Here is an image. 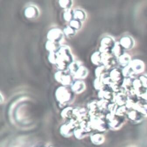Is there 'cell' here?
<instances>
[{
  "mask_svg": "<svg viewBox=\"0 0 147 147\" xmlns=\"http://www.w3.org/2000/svg\"><path fill=\"white\" fill-rule=\"evenodd\" d=\"M104 77L100 78H96L94 82V86L95 88L97 90H102L104 88L105 84L103 82V78Z\"/></svg>",
  "mask_w": 147,
  "mask_h": 147,
  "instance_id": "obj_20",
  "label": "cell"
},
{
  "mask_svg": "<svg viewBox=\"0 0 147 147\" xmlns=\"http://www.w3.org/2000/svg\"><path fill=\"white\" fill-rule=\"evenodd\" d=\"M76 122L74 120H71L67 124H63L60 129L61 134L65 137H69L71 136L74 132V128L76 126Z\"/></svg>",
  "mask_w": 147,
  "mask_h": 147,
  "instance_id": "obj_6",
  "label": "cell"
},
{
  "mask_svg": "<svg viewBox=\"0 0 147 147\" xmlns=\"http://www.w3.org/2000/svg\"><path fill=\"white\" fill-rule=\"evenodd\" d=\"M111 94L108 91H102V90L99 92L98 96L100 98H109L111 97Z\"/></svg>",
  "mask_w": 147,
  "mask_h": 147,
  "instance_id": "obj_31",
  "label": "cell"
},
{
  "mask_svg": "<svg viewBox=\"0 0 147 147\" xmlns=\"http://www.w3.org/2000/svg\"><path fill=\"white\" fill-rule=\"evenodd\" d=\"M107 69L103 65L100 66L96 68L95 70V75L96 78L105 76Z\"/></svg>",
  "mask_w": 147,
  "mask_h": 147,
  "instance_id": "obj_21",
  "label": "cell"
},
{
  "mask_svg": "<svg viewBox=\"0 0 147 147\" xmlns=\"http://www.w3.org/2000/svg\"><path fill=\"white\" fill-rule=\"evenodd\" d=\"M118 59L120 65L124 67L128 65L132 61L131 60V57L130 55L126 53H123L121 56L118 57Z\"/></svg>",
  "mask_w": 147,
  "mask_h": 147,
  "instance_id": "obj_15",
  "label": "cell"
},
{
  "mask_svg": "<svg viewBox=\"0 0 147 147\" xmlns=\"http://www.w3.org/2000/svg\"></svg>",
  "mask_w": 147,
  "mask_h": 147,
  "instance_id": "obj_35",
  "label": "cell"
},
{
  "mask_svg": "<svg viewBox=\"0 0 147 147\" xmlns=\"http://www.w3.org/2000/svg\"><path fill=\"white\" fill-rule=\"evenodd\" d=\"M122 72L123 76L126 78H131L134 75H135V74L134 73L129 65L124 67L122 71Z\"/></svg>",
  "mask_w": 147,
  "mask_h": 147,
  "instance_id": "obj_23",
  "label": "cell"
},
{
  "mask_svg": "<svg viewBox=\"0 0 147 147\" xmlns=\"http://www.w3.org/2000/svg\"><path fill=\"white\" fill-rule=\"evenodd\" d=\"M91 138L92 142L96 144H101L104 141V138L103 136L99 134L92 135Z\"/></svg>",
  "mask_w": 147,
  "mask_h": 147,
  "instance_id": "obj_22",
  "label": "cell"
},
{
  "mask_svg": "<svg viewBox=\"0 0 147 147\" xmlns=\"http://www.w3.org/2000/svg\"><path fill=\"white\" fill-rule=\"evenodd\" d=\"M119 42L123 49L127 50L132 49L135 44L134 39L129 36L123 37Z\"/></svg>",
  "mask_w": 147,
  "mask_h": 147,
  "instance_id": "obj_9",
  "label": "cell"
},
{
  "mask_svg": "<svg viewBox=\"0 0 147 147\" xmlns=\"http://www.w3.org/2000/svg\"><path fill=\"white\" fill-rule=\"evenodd\" d=\"M63 17L66 21L70 22L74 18V11L71 9L65 10L63 13Z\"/></svg>",
  "mask_w": 147,
  "mask_h": 147,
  "instance_id": "obj_25",
  "label": "cell"
},
{
  "mask_svg": "<svg viewBox=\"0 0 147 147\" xmlns=\"http://www.w3.org/2000/svg\"><path fill=\"white\" fill-rule=\"evenodd\" d=\"M128 65L130 66L135 75L141 73L144 71V64L141 60L138 59L132 60Z\"/></svg>",
  "mask_w": 147,
  "mask_h": 147,
  "instance_id": "obj_7",
  "label": "cell"
},
{
  "mask_svg": "<svg viewBox=\"0 0 147 147\" xmlns=\"http://www.w3.org/2000/svg\"><path fill=\"white\" fill-rule=\"evenodd\" d=\"M59 4L60 7L65 10L71 9V7L73 5V2L72 1H59Z\"/></svg>",
  "mask_w": 147,
  "mask_h": 147,
  "instance_id": "obj_27",
  "label": "cell"
},
{
  "mask_svg": "<svg viewBox=\"0 0 147 147\" xmlns=\"http://www.w3.org/2000/svg\"><path fill=\"white\" fill-rule=\"evenodd\" d=\"M48 60L51 63L56 64L57 61L56 53L55 52H50L48 55Z\"/></svg>",
  "mask_w": 147,
  "mask_h": 147,
  "instance_id": "obj_29",
  "label": "cell"
},
{
  "mask_svg": "<svg viewBox=\"0 0 147 147\" xmlns=\"http://www.w3.org/2000/svg\"><path fill=\"white\" fill-rule=\"evenodd\" d=\"M64 35L61 30L58 28H54L48 32L47 38L49 40L59 44L63 40Z\"/></svg>",
  "mask_w": 147,
  "mask_h": 147,
  "instance_id": "obj_5",
  "label": "cell"
},
{
  "mask_svg": "<svg viewBox=\"0 0 147 147\" xmlns=\"http://www.w3.org/2000/svg\"><path fill=\"white\" fill-rule=\"evenodd\" d=\"M139 79L141 81L143 87L147 89V76L143 75L140 77Z\"/></svg>",
  "mask_w": 147,
  "mask_h": 147,
  "instance_id": "obj_32",
  "label": "cell"
},
{
  "mask_svg": "<svg viewBox=\"0 0 147 147\" xmlns=\"http://www.w3.org/2000/svg\"><path fill=\"white\" fill-rule=\"evenodd\" d=\"M109 77L112 81L117 85L118 82L121 81L123 76L122 71H121L117 68H114L110 72Z\"/></svg>",
  "mask_w": 147,
  "mask_h": 147,
  "instance_id": "obj_12",
  "label": "cell"
},
{
  "mask_svg": "<svg viewBox=\"0 0 147 147\" xmlns=\"http://www.w3.org/2000/svg\"><path fill=\"white\" fill-rule=\"evenodd\" d=\"M86 86L85 83L82 81H75L72 83L71 89L75 93L79 94L82 93L86 89Z\"/></svg>",
  "mask_w": 147,
  "mask_h": 147,
  "instance_id": "obj_10",
  "label": "cell"
},
{
  "mask_svg": "<svg viewBox=\"0 0 147 147\" xmlns=\"http://www.w3.org/2000/svg\"><path fill=\"white\" fill-rule=\"evenodd\" d=\"M86 133V131L82 130L81 128H76L75 129L74 134L77 139H82L85 137Z\"/></svg>",
  "mask_w": 147,
  "mask_h": 147,
  "instance_id": "obj_28",
  "label": "cell"
},
{
  "mask_svg": "<svg viewBox=\"0 0 147 147\" xmlns=\"http://www.w3.org/2000/svg\"><path fill=\"white\" fill-rule=\"evenodd\" d=\"M56 65L60 71H67L69 65L74 61L73 56L70 47L61 46L57 51Z\"/></svg>",
  "mask_w": 147,
  "mask_h": 147,
  "instance_id": "obj_1",
  "label": "cell"
},
{
  "mask_svg": "<svg viewBox=\"0 0 147 147\" xmlns=\"http://www.w3.org/2000/svg\"><path fill=\"white\" fill-rule=\"evenodd\" d=\"M25 16L30 19L36 18L39 15V11L38 8L33 6H30L26 7L24 12Z\"/></svg>",
  "mask_w": 147,
  "mask_h": 147,
  "instance_id": "obj_11",
  "label": "cell"
},
{
  "mask_svg": "<svg viewBox=\"0 0 147 147\" xmlns=\"http://www.w3.org/2000/svg\"><path fill=\"white\" fill-rule=\"evenodd\" d=\"M73 112V110L71 108H67L64 110H63L61 113V116L64 118H68L70 116V114Z\"/></svg>",
  "mask_w": 147,
  "mask_h": 147,
  "instance_id": "obj_30",
  "label": "cell"
},
{
  "mask_svg": "<svg viewBox=\"0 0 147 147\" xmlns=\"http://www.w3.org/2000/svg\"><path fill=\"white\" fill-rule=\"evenodd\" d=\"M70 26L76 30H79L82 29V22L78 20H73L70 22Z\"/></svg>",
  "mask_w": 147,
  "mask_h": 147,
  "instance_id": "obj_26",
  "label": "cell"
},
{
  "mask_svg": "<svg viewBox=\"0 0 147 147\" xmlns=\"http://www.w3.org/2000/svg\"><path fill=\"white\" fill-rule=\"evenodd\" d=\"M91 61L93 64L96 65H102L101 53L99 51L94 53L91 56Z\"/></svg>",
  "mask_w": 147,
  "mask_h": 147,
  "instance_id": "obj_17",
  "label": "cell"
},
{
  "mask_svg": "<svg viewBox=\"0 0 147 147\" xmlns=\"http://www.w3.org/2000/svg\"><path fill=\"white\" fill-rule=\"evenodd\" d=\"M86 12L82 9H76L74 11V18L83 22L86 20Z\"/></svg>",
  "mask_w": 147,
  "mask_h": 147,
  "instance_id": "obj_14",
  "label": "cell"
},
{
  "mask_svg": "<svg viewBox=\"0 0 147 147\" xmlns=\"http://www.w3.org/2000/svg\"><path fill=\"white\" fill-rule=\"evenodd\" d=\"M102 64L104 66L107 70L109 69L113 65L114 60L111 53H101Z\"/></svg>",
  "mask_w": 147,
  "mask_h": 147,
  "instance_id": "obj_8",
  "label": "cell"
},
{
  "mask_svg": "<svg viewBox=\"0 0 147 147\" xmlns=\"http://www.w3.org/2000/svg\"><path fill=\"white\" fill-rule=\"evenodd\" d=\"M54 77L57 82L63 86L71 85L72 81L71 75L67 71H58L55 74Z\"/></svg>",
  "mask_w": 147,
  "mask_h": 147,
  "instance_id": "obj_4",
  "label": "cell"
},
{
  "mask_svg": "<svg viewBox=\"0 0 147 147\" xmlns=\"http://www.w3.org/2000/svg\"><path fill=\"white\" fill-rule=\"evenodd\" d=\"M81 66H82V65L80 62L78 61H73L69 65L67 71H68L72 75L74 76Z\"/></svg>",
  "mask_w": 147,
  "mask_h": 147,
  "instance_id": "obj_18",
  "label": "cell"
},
{
  "mask_svg": "<svg viewBox=\"0 0 147 147\" xmlns=\"http://www.w3.org/2000/svg\"><path fill=\"white\" fill-rule=\"evenodd\" d=\"M123 50L124 49L122 47L119 42H116L114 47L112 50L111 53H113V55L116 57L118 58L123 53H124L123 52Z\"/></svg>",
  "mask_w": 147,
  "mask_h": 147,
  "instance_id": "obj_16",
  "label": "cell"
},
{
  "mask_svg": "<svg viewBox=\"0 0 147 147\" xmlns=\"http://www.w3.org/2000/svg\"><path fill=\"white\" fill-rule=\"evenodd\" d=\"M116 42L112 37L107 36L102 40L100 43L99 52L101 53H111Z\"/></svg>",
  "mask_w": 147,
  "mask_h": 147,
  "instance_id": "obj_3",
  "label": "cell"
},
{
  "mask_svg": "<svg viewBox=\"0 0 147 147\" xmlns=\"http://www.w3.org/2000/svg\"><path fill=\"white\" fill-rule=\"evenodd\" d=\"M4 98H3V95H2L1 93V102L2 103L4 101Z\"/></svg>",
  "mask_w": 147,
  "mask_h": 147,
  "instance_id": "obj_33",
  "label": "cell"
},
{
  "mask_svg": "<svg viewBox=\"0 0 147 147\" xmlns=\"http://www.w3.org/2000/svg\"><path fill=\"white\" fill-rule=\"evenodd\" d=\"M59 48L58 43H55L50 40H48L47 42H46V49L47 51H49L50 52L57 51Z\"/></svg>",
  "mask_w": 147,
  "mask_h": 147,
  "instance_id": "obj_19",
  "label": "cell"
},
{
  "mask_svg": "<svg viewBox=\"0 0 147 147\" xmlns=\"http://www.w3.org/2000/svg\"></svg>",
  "mask_w": 147,
  "mask_h": 147,
  "instance_id": "obj_34",
  "label": "cell"
},
{
  "mask_svg": "<svg viewBox=\"0 0 147 147\" xmlns=\"http://www.w3.org/2000/svg\"><path fill=\"white\" fill-rule=\"evenodd\" d=\"M63 32L64 35L68 37L74 36L76 34V30L70 26L66 27L63 30Z\"/></svg>",
  "mask_w": 147,
  "mask_h": 147,
  "instance_id": "obj_24",
  "label": "cell"
},
{
  "mask_svg": "<svg viewBox=\"0 0 147 147\" xmlns=\"http://www.w3.org/2000/svg\"><path fill=\"white\" fill-rule=\"evenodd\" d=\"M55 96L61 104H65L71 100V94L65 87L61 86L57 89Z\"/></svg>",
  "mask_w": 147,
  "mask_h": 147,
  "instance_id": "obj_2",
  "label": "cell"
},
{
  "mask_svg": "<svg viewBox=\"0 0 147 147\" xmlns=\"http://www.w3.org/2000/svg\"><path fill=\"white\" fill-rule=\"evenodd\" d=\"M88 71L87 68L82 65L78 68L76 72L74 75V78L78 79H85L88 75Z\"/></svg>",
  "mask_w": 147,
  "mask_h": 147,
  "instance_id": "obj_13",
  "label": "cell"
}]
</instances>
